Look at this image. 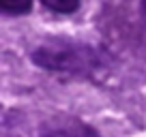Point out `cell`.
<instances>
[{"label": "cell", "instance_id": "cell-1", "mask_svg": "<svg viewBox=\"0 0 146 137\" xmlns=\"http://www.w3.org/2000/svg\"><path fill=\"white\" fill-rule=\"evenodd\" d=\"M105 51L97 45L73 39H47L30 49V62L45 73L90 77L105 67Z\"/></svg>", "mask_w": 146, "mask_h": 137}, {"label": "cell", "instance_id": "cell-2", "mask_svg": "<svg viewBox=\"0 0 146 137\" xmlns=\"http://www.w3.org/2000/svg\"><path fill=\"white\" fill-rule=\"evenodd\" d=\"M39 137H101V133L75 116H54L39 126Z\"/></svg>", "mask_w": 146, "mask_h": 137}, {"label": "cell", "instance_id": "cell-3", "mask_svg": "<svg viewBox=\"0 0 146 137\" xmlns=\"http://www.w3.org/2000/svg\"><path fill=\"white\" fill-rule=\"evenodd\" d=\"M39 2L56 15H73L82 7V0H39Z\"/></svg>", "mask_w": 146, "mask_h": 137}, {"label": "cell", "instance_id": "cell-4", "mask_svg": "<svg viewBox=\"0 0 146 137\" xmlns=\"http://www.w3.org/2000/svg\"><path fill=\"white\" fill-rule=\"evenodd\" d=\"M32 2L35 0H0V11L5 15H28L32 11Z\"/></svg>", "mask_w": 146, "mask_h": 137}, {"label": "cell", "instance_id": "cell-5", "mask_svg": "<svg viewBox=\"0 0 146 137\" xmlns=\"http://www.w3.org/2000/svg\"><path fill=\"white\" fill-rule=\"evenodd\" d=\"M140 13L146 17V0H140Z\"/></svg>", "mask_w": 146, "mask_h": 137}]
</instances>
